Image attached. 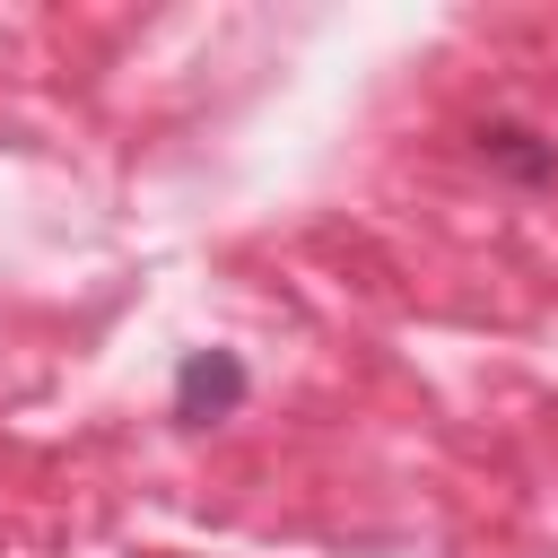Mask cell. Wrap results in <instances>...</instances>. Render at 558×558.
<instances>
[{
  "label": "cell",
  "mask_w": 558,
  "mask_h": 558,
  "mask_svg": "<svg viewBox=\"0 0 558 558\" xmlns=\"http://www.w3.org/2000/svg\"><path fill=\"white\" fill-rule=\"evenodd\" d=\"M235 401H244V357L192 349L183 375H174V418H183V427H209V418H235Z\"/></svg>",
  "instance_id": "1"
},
{
  "label": "cell",
  "mask_w": 558,
  "mask_h": 558,
  "mask_svg": "<svg viewBox=\"0 0 558 558\" xmlns=\"http://www.w3.org/2000/svg\"><path fill=\"white\" fill-rule=\"evenodd\" d=\"M480 157H497V166H506V174H523V183H549V174H558V148H549V140H532V131H506V122H497V131H480Z\"/></svg>",
  "instance_id": "2"
}]
</instances>
